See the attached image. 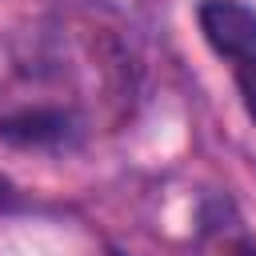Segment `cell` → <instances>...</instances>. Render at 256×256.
<instances>
[{
    "mask_svg": "<svg viewBox=\"0 0 256 256\" xmlns=\"http://www.w3.org/2000/svg\"><path fill=\"white\" fill-rule=\"evenodd\" d=\"M200 32L204 40L212 44L216 56H232V60H244L256 52V12L248 4H236V0H204L200 12Z\"/></svg>",
    "mask_w": 256,
    "mask_h": 256,
    "instance_id": "6da1fadb",
    "label": "cell"
},
{
    "mask_svg": "<svg viewBox=\"0 0 256 256\" xmlns=\"http://www.w3.org/2000/svg\"><path fill=\"white\" fill-rule=\"evenodd\" d=\"M68 128L64 112L56 108H28V112H16L8 120H0V136L12 140V144H44V140H60Z\"/></svg>",
    "mask_w": 256,
    "mask_h": 256,
    "instance_id": "7a4b0ae2",
    "label": "cell"
},
{
    "mask_svg": "<svg viewBox=\"0 0 256 256\" xmlns=\"http://www.w3.org/2000/svg\"><path fill=\"white\" fill-rule=\"evenodd\" d=\"M236 84H240V96H244L248 116L256 120V52L240 60V68H236Z\"/></svg>",
    "mask_w": 256,
    "mask_h": 256,
    "instance_id": "3957f363",
    "label": "cell"
},
{
    "mask_svg": "<svg viewBox=\"0 0 256 256\" xmlns=\"http://www.w3.org/2000/svg\"><path fill=\"white\" fill-rule=\"evenodd\" d=\"M224 256H256V244H252V240H236Z\"/></svg>",
    "mask_w": 256,
    "mask_h": 256,
    "instance_id": "277c9868",
    "label": "cell"
},
{
    "mask_svg": "<svg viewBox=\"0 0 256 256\" xmlns=\"http://www.w3.org/2000/svg\"><path fill=\"white\" fill-rule=\"evenodd\" d=\"M8 196H12V184H8V180H4V176H0V204H4V200H8Z\"/></svg>",
    "mask_w": 256,
    "mask_h": 256,
    "instance_id": "5b68a950",
    "label": "cell"
}]
</instances>
